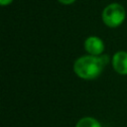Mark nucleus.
Masks as SVG:
<instances>
[{
    "mask_svg": "<svg viewBox=\"0 0 127 127\" xmlns=\"http://www.w3.org/2000/svg\"><path fill=\"white\" fill-rule=\"evenodd\" d=\"M107 60L108 58L106 55L103 57H96L91 55L79 57L73 64V71L78 77L82 79H95L101 74L105 64H107Z\"/></svg>",
    "mask_w": 127,
    "mask_h": 127,
    "instance_id": "nucleus-1",
    "label": "nucleus"
},
{
    "mask_svg": "<svg viewBox=\"0 0 127 127\" xmlns=\"http://www.w3.org/2000/svg\"><path fill=\"white\" fill-rule=\"evenodd\" d=\"M101 19L103 24L108 28H117L125 21L126 10L121 4L117 2L110 3L102 10Z\"/></svg>",
    "mask_w": 127,
    "mask_h": 127,
    "instance_id": "nucleus-2",
    "label": "nucleus"
},
{
    "mask_svg": "<svg viewBox=\"0 0 127 127\" xmlns=\"http://www.w3.org/2000/svg\"><path fill=\"white\" fill-rule=\"evenodd\" d=\"M13 1H14V0H0V5L3 6V7H4V6H8V5L12 4Z\"/></svg>",
    "mask_w": 127,
    "mask_h": 127,
    "instance_id": "nucleus-7",
    "label": "nucleus"
},
{
    "mask_svg": "<svg viewBox=\"0 0 127 127\" xmlns=\"http://www.w3.org/2000/svg\"><path fill=\"white\" fill-rule=\"evenodd\" d=\"M76 0H58L59 3L63 4V5H71L75 2Z\"/></svg>",
    "mask_w": 127,
    "mask_h": 127,
    "instance_id": "nucleus-6",
    "label": "nucleus"
},
{
    "mask_svg": "<svg viewBox=\"0 0 127 127\" xmlns=\"http://www.w3.org/2000/svg\"><path fill=\"white\" fill-rule=\"evenodd\" d=\"M84 50L88 55L99 57L102 55L104 51V43L103 41L96 36H90L84 41Z\"/></svg>",
    "mask_w": 127,
    "mask_h": 127,
    "instance_id": "nucleus-3",
    "label": "nucleus"
},
{
    "mask_svg": "<svg viewBox=\"0 0 127 127\" xmlns=\"http://www.w3.org/2000/svg\"><path fill=\"white\" fill-rule=\"evenodd\" d=\"M75 127H101V124L99 123V121L93 117H82L80 118L77 122Z\"/></svg>",
    "mask_w": 127,
    "mask_h": 127,
    "instance_id": "nucleus-5",
    "label": "nucleus"
},
{
    "mask_svg": "<svg viewBox=\"0 0 127 127\" xmlns=\"http://www.w3.org/2000/svg\"><path fill=\"white\" fill-rule=\"evenodd\" d=\"M112 66L114 70L122 75L127 74V52H116L112 57Z\"/></svg>",
    "mask_w": 127,
    "mask_h": 127,
    "instance_id": "nucleus-4",
    "label": "nucleus"
}]
</instances>
